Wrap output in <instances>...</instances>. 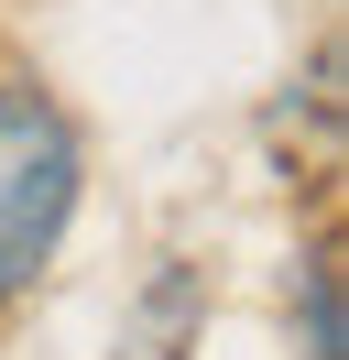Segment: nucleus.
<instances>
[{
	"mask_svg": "<svg viewBox=\"0 0 349 360\" xmlns=\"http://www.w3.org/2000/svg\"><path fill=\"white\" fill-rule=\"evenodd\" d=\"M77 120L33 88V77H0V306L33 295V273L55 262L65 219H77Z\"/></svg>",
	"mask_w": 349,
	"mask_h": 360,
	"instance_id": "obj_1",
	"label": "nucleus"
},
{
	"mask_svg": "<svg viewBox=\"0 0 349 360\" xmlns=\"http://www.w3.org/2000/svg\"><path fill=\"white\" fill-rule=\"evenodd\" d=\"M295 338H305V360H349V316H338V251H305L295 262Z\"/></svg>",
	"mask_w": 349,
	"mask_h": 360,
	"instance_id": "obj_2",
	"label": "nucleus"
}]
</instances>
